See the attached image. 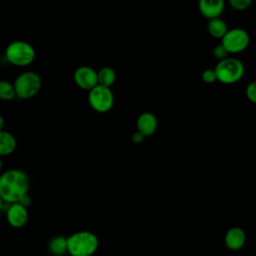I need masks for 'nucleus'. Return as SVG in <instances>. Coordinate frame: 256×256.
<instances>
[{
  "label": "nucleus",
  "instance_id": "1",
  "mask_svg": "<svg viewBox=\"0 0 256 256\" xmlns=\"http://www.w3.org/2000/svg\"><path fill=\"white\" fill-rule=\"evenodd\" d=\"M29 177L21 169H9L0 175V197L6 204L18 202L28 193Z\"/></svg>",
  "mask_w": 256,
  "mask_h": 256
},
{
  "label": "nucleus",
  "instance_id": "2",
  "mask_svg": "<svg viewBox=\"0 0 256 256\" xmlns=\"http://www.w3.org/2000/svg\"><path fill=\"white\" fill-rule=\"evenodd\" d=\"M98 247V237L91 231H77L67 237V252L70 256H92Z\"/></svg>",
  "mask_w": 256,
  "mask_h": 256
},
{
  "label": "nucleus",
  "instance_id": "3",
  "mask_svg": "<svg viewBox=\"0 0 256 256\" xmlns=\"http://www.w3.org/2000/svg\"><path fill=\"white\" fill-rule=\"evenodd\" d=\"M36 57L34 47L23 40H15L9 43L5 49L6 60L18 67H25L33 63Z\"/></svg>",
  "mask_w": 256,
  "mask_h": 256
},
{
  "label": "nucleus",
  "instance_id": "4",
  "mask_svg": "<svg viewBox=\"0 0 256 256\" xmlns=\"http://www.w3.org/2000/svg\"><path fill=\"white\" fill-rule=\"evenodd\" d=\"M214 71L216 73L217 81L225 85H230L241 80L245 73V67L239 59L227 57L218 61Z\"/></svg>",
  "mask_w": 256,
  "mask_h": 256
},
{
  "label": "nucleus",
  "instance_id": "5",
  "mask_svg": "<svg viewBox=\"0 0 256 256\" xmlns=\"http://www.w3.org/2000/svg\"><path fill=\"white\" fill-rule=\"evenodd\" d=\"M13 85L16 97L26 100L34 97L40 92L42 80L38 73L34 71H25L16 77Z\"/></svg>",
  "mask_w": 256,
  "mask_h": 256
},
{
  "label": "nucleus",
  "instance_id": "6",
  "mask_svg": "<svg viewBox=\"0 0 256 256\" xmlns=\"http://www.w3.org/2000/svg\"><path fill=\"white\" fill-rule=\"evenodd\" d=\"M88 103L98 113L110 111L114 105V95L111 88L98 84L88 92Z\"/></svg>",
  "mask_w": 256,
  "mask_h": 256
},
{
  "label": "nucleus",
  "instance_id": "7",
  "mask_svg": "<svg viewBox=\"0 0 256 256\" xmlns=\"http://www.w3.org/2000/svg\"><path fill=\"white\" fill-rule=\"evenodd\" d=\"M250 43L248 32L242 28L228 29L221 39V45L226 49L228 54H238L243 52Z\"/></svg>",
  "mask_w": 256,
  "mask_h": 256
},
{
  "label": "nucleus",
  "instance_id": "8",
  "mask_svg": "<svg viewBox=\"0 0 256 256\" xmlns=\"http://www.w3.org/2000/svg\"><path fill=\"white\" fill-rule=\"evenodd\" d=\"M73 79L79 88L87 91L98 85L97 71L90 66H79L74 71Z\"/></svg>",
  "mask_w": 256,
  "mask_h": 256
},
{
  "label": "nucleus",
  "instance_id": "9",
  "mask_svg": "<svg viewBox=\"0 0 256 256\" xmlns=\"http://www.w3.org/2000/svg\"><path fill=\"white\" fill-rule=\"evenodd\" d=\"M6 210V219L8 224L13 228H22L28 221V209L22 206L20 203L15 202L8 204Z\"/></svg>",
  "mask_w": 256,
  "mask_h": 256
},
{
  "label": "nucleus",
  "instance_id": "10",
  "mask_svg": "<svg viewBox=\"0 0 256 256\" xmlns=\"http://www.w3.org/2000/svg\"><path fill=\"white\" fill-rule=\"evenodd\" d=\"M225 8V0H199L198 10L208 20L221 16Z\"/></svg>",
  "mask_w": 256,
  "mask_h": 256
},
{
  "label": "nucleus",
  "instance_id": "11",
  "mask_svg": "<svg viewBox=\"0 0 256 256\" xmlns=\"http://www.w3.org/2000/svg\"><path fill=\"white\" fill-rule=\"evenodd\" d=\"M158 127L157 117L151 112L141 113L136 121V128L144 137L153 135Z\"/></svg>",
  "mask_w": 256,
  "mask_h": 256
},
{
  "label": "nucleus",
  "instance_id": "12",
  "mask_svg": "<svg viewBox=\"0 0 256 256\" xmlns=\"http://www.w3.org/2000/svg\"><path fill=\"white\" fill-rule=\"evenodd\" d=\"M246 242V233L241 227H231L224 236L225 246L232 251L240 250Z\"/></svg>",
  "mask_w": 256,
  "mask_h": 256
},
{
  "label": "nucleus",
  "instance_id": "13",
  "mask_svg": "<svg viewBox=\"0 0 256 256\" xmlns=\"http://www.w3.org/2000/svg\"><path fill=\"white\" fill-rule=\"evenodd\" d=\"M17 147L15 136L5 130L0 131V157L12 154Z\"/></svg>",
  "mask_w": 256,
  "mask_h": 256
},
{
  "label": "nucleus",
  "instance_id": "14",
  "mask_svg": "<svg viewBox=\"0 0 256 256\" xmlns=\"http://www.w3.org/2000/svg\"><path fill=\"white\" fill-rule=\"evenodd\" d=\"M207 30H208V33L210 34V36H212L213 38L221 40L222 37L228 31V26H227L226 22L223 19L218 17V18L210 19L208 21Z\"/></svg>",
  "mask_w": 256,
  "mask_h": 256
},
{
  "label": "nucleus",
  "instance_id": "15",
  "mask_svg": "<svg viewBox=\"0 0 256 256\" xmlns=\"http://www.w3.org/2000/svg\"><path fill=\"white\" fill-rule=\"evenodd\" d=\"M48 250L53 256H64L67 252V237L54 236L48 243Z\"/></svg>",
  "mask_w": 256,
  "mask_h": 256
},
{
  "label": "nucleus",
  "instance_id": "16",
  "mask_svg": "<svg viewBox=\"0 0 256 256\" xmlns=\"http://www.w3.org/2000/svg\"><path fill=\"white\" fill-rule=\"evenodd\" d=\"M97 77L99 85L110 88L116 81V72L112 67L105 66L97 72Z\"/></svg>",
  "mask_w": 256,
  "mask_h": 256
},
{
  "label": "nucleus",
  "instance_id": "17",
  "mask_svg": "<svg viewBox=\"0 0 256 256\" xmlns=\"http://www.w3.org/2000/svg\"><path fill=\"white\" fill-rule=\"evenodd\" d=\"M16 97L13 83L7 80H0V100L12 101Z\"/></svg>",
  "mask_w": 256,
  "mask_h": 256
},
{
  "label": "nucleus",
  "instance_id": "18",
  "mask_svg": "<svg viewBox=\"0 0 256 256\" xmlns=\"http://www.w3.org/2000/svg\"><path fill=\"white\" fill-rule=\"evenodd\" d=\"M228 2H229V5L234 10L243 11L248 9L252 5L253 0H228Z\"/></svg>",
  "mask_w": 256,
  "mask_h": 256
},
{
  "label": "nucleus",
  "instance_id": "19",
  "mask_svg": "<svg viewBox=\"0 0 256 256\" xmlns=\"http://www.w3.org/2000/svg\"><path fill=\"white\" fill-rule=\"evenodd\" d=\"M245 94L250 102L256 104V81H252L247 85Z\"/></svg>",
  "mask_w": 256,
  "mask_h": 256
},
{
  "label": "nucleus",
  "instance_id": "20",
  "mask_svg": "<svg viewBox=\"0 0 256 256\" xmlns=\"http://www.w3.org/2000/svg\"><path fill=\"white\" fill-rule=\"evenodd\" d=\"M201 78L207 84H212V83L217 81V77H216V73H215L214 69H206V70H204L202 72Z\"/></svg>",
  "mask_w": 256,
  "mask_h": 256
},
{
  "label": "nucleus",
  "instance_id": "21",
  "mask_svg": "<svg viewBox=\"0 0 256 256\" xmlns=\"http://www.w3.org/2000/svg\"><path fill=\"white\" fill-rule=\"evenodd\" d=\"M212 54H213L214 58L218 59V61L223 60V59L227 58V56H228V52L226 51V49L221 44H219V45H217L213 48Z\"/></svg>",
  "mask_w": 256,
  "mask_h": 256
},
{
  "label": "nucleus",
  "instance_id": "22",
  "mask_svg": "<svg viewBox=\"0 0 256 256\" xmlns=\"http://www.w3.org/2000/svg\"><path fill=\"white\" fill-rule=\"evenodd\" d=\"M18 203H20L22 206H24L25 208L28 209V208L31 206V204H32V199H31V197L29 196V194L27 193V194L23 195V196L19 199Z\"/></svg>",
  "mask_w": 256,
  "mask_h": 256
},
{
  "label": "nucleus",
  "instance_id": "23",
  "mask_svg": "<svg viewBox=\"0 0 256 256\" xmlns=\"http://www.w3.org/2000/svg\"><path fill=\"white\" fill-rule=\"evenodd\" d=\"M144 138H145V137H144L140 132H138V131L134 132V133L132 134V136H131V140H132V142H134L135 144H140V143H142L143 140H144Z\"/></svg>",
  "mask_w": 256,
  "mask_h": 256
},
{
  "label": "nucleus",
  "instance_id": "24",
  "mask_svg": "<svg viewBox=\"0 0 256 256\" xmlns=\"http://www.w3.org/2000/svg\"><path fill=\"white\" fill-rule=\"evenodd\" d=\"M4 123H5V121H4V118H3V116L0 114V131H1V130H3V127H4Z\"/></svg>",
  "mask_w": 256,
  "mask_h": 256
},
{
  "label": "nucleus",
  "instance_id": "25",
  "mask_svg": "<svg viewBox=\"0 0 256 256\" xmlns=\"http://www.w3.org/2000/svg\"><path fill=\"white\" fill-rule=\"evenodd\" d=\"M5 204H6V203H5V202L3 201V199L0 197V211H1V210H3V208H4Z\"/></svg>",
  "mask_w": 256,
  "mask_h": 256
},
{
  "label": "nucleus",
  "instance_id": "26",
  "mask_svg": "<svg viewBox=\"0 0 256 256\" xmlns=\"http://www.w3.org/2000/svg\"><path fill=\"white\" fill-rule=\"evenodd\" d=\"M2 166H3V161H2V159H1V157H0V171H1V169H2Z\"/></svg>",
  "mask_w": 256,
  "mask_h": 256
}]
</instances>
